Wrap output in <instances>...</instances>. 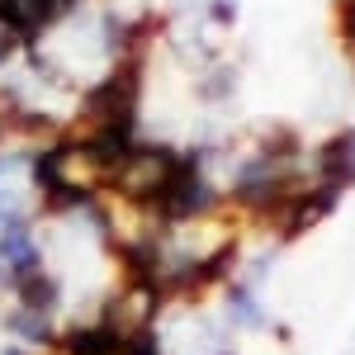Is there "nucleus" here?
I'll return each instance as SVG.
<instances>
[{
    "label": "nucleus",
    "instance_id": "1",
    "mask_svg": "<svg viewBox=\"0 0 355 355\" xmlns=\"http://www.w3.org/2000/svg\"><path fill=\"white\" fill-rule=\"evenodd\" d=\"M185 171V147H171V142H142L133 137L110 166V194L123 204H142V209H157L166 199V190L175 185V175Z\"/></svg>",
    "mask_w": 355,
    "mask_h": 355
},
{
    "label": "nucleus",
    "instance_id": "2",
    "mask_svg": "<svg viewBox=\"0 0 355 355\" xmlns=\"http://www.w3.org/2000/svg\"><path fill=\"white\" fill-rule=\"evenodd\" d=\"M162 313H166V289L147 275H123L110 294L100 299V322L114 331L119 346H133V341H147L157 336L162 327Z\"/></svg>",
    "mask_w": 355,
    "mask_h": 355
},
{
    "label": "nucleus",
    "instance_id": "3",
    "mask_svg": "<svg viewBox=\"0 0 355 355\" xmlns=\"http://www.w3.org/2000/svg\"><path fill=\"white\" fill-rule=\"evenodd\" d=\"M313 175L322 180V185H331V190H351L355 185V128H346V133L327 137L318 152H313Z\"/></svg>",
    "mask_w": 355,
    "mask_h": 355
},
{
    "label": "nucleus",
    "instance_id": "4",
    "mask_svg": "<svg viewBox=\"0 0 355 355\" xmlns=\"http://www.w3.org/2000/svg\"><path fill=\"white\" fill-rule=\"evenodd\" d=\"M0 266L15 275V279L43 266V242H38V232H33V223H28V218L5 223V227H0Z\"/></svg>",
    "mask_w": 355,
    "mask_h": 355
},
{
    "label": "nucleus",
    "instance_id": "5",
    "mask_svg": "<svg viewBox=\"0 0 355 355\" xmlns=\"http://www.w3.org/2000/svg\"><path fill=\"white\" fill-rule=\"evenodd\" d=\"M218 303H223V322L237 331H266L270 327V318H266V303L256 299V289L242 284V279H232V284H223L218 289Z\"/></svg>",
    "mask_w": 355,
    "mask_h": 355
},
{
    "label": "nucleus",
    "instance_id": "6",
    "mask_svg": "<svg viewBox=\"0 0 355 355\" xmlns=\"http://www.w3.org/2000/svg\"><path fill=\"white\" fill-rule=\"evenodd\" d=\"M62 355H114V351H123L119 341H114V331L100 322V318H90V322H71V327H62L57 331V341H53Z\"/></svg>",
    "mask_w": 355,
    "mask_h": 355
},
{
    "label": "nucleus",
    "instance_id": "7",
    "mask_svg": "<svg viewBox=\"0 0 355 355\" xmlns=\"http://www.w3.org/2000/svg\"><path fill=\"white\" fill-rule=\"evenodd\" d=\"M10 299L19 303V308H33V313H48V318H53L57 303H62V279H57L48 266H38V270H28V275L15 279Z\"/></svg>",
    "mask_w": 355,
    "mask_h": 355
},
{
    "label": "nucleus",
    "instance_id": "8",
    "mask_svg": "<svg viewBox=\"0 0 355 355\" xmlns=\"http://www.w3.org/2000/svg\"><path fill=\"white\" fill-rule=\"evenodd\" d=\"M5 327L15 331L19 341H28V346H53V341H57L53 318H48V313H33V308H19V303H10Z\"/></svg>",
    "mask_w": 355,
    "mask_h": 355
},
{
    "label": "nucleus",
    "instance_id": "9",
    "mask_svg": "<svg viewBox=\"0 0 355 355\" xmlns=\"http://www.w3.org/2000/svg\"><path fill=\"white\" fill-rule=\"evenodd\" d=\"M199 100L204 105H227L232 100V90H237V67L232 62H209L204 71H199Z\"/></svg>",
    "mask_w": 355,
    "mask_h": 355
},
{
    "label": "nucleus",
    "instance_id": "10",
    "mask_svg": "<svg viewBox=\"0 0 355 355\" xmlns=\"http://www.w3.org/2000/svg\"><path fill=\"white\" fill-rule=\"evenodd\" d=\"M336 19H341V38L351 43V53H355V0H341V15Z\"/></svg>",
    "mask_w": 355,
    "mask_h": 355
},
{
    "label": "nucleus",
    "instance_id": "11",
    "mask_svg": "<svg viewBox=\"0 0 355 355\" xmlns=\"http://www.w3.org/2000/svg\"><path fill=\"white\" fill-rule=\"evenodd\" d=\"M128 355H166L162 346H157V336H147V341H133V346H123Z\"/></svg>",
    "mask_w": 355,
    "mask_h": 355
},
{
    "label": "nucleus",
    "instance_id": "12",
    "mask_svg": "<svg viewBox=\"0 0 355 355\" xmlns=\"http://www.w3.org/2000/svg\"><path fill=\"white\" fill-rule=\"evenodd\" d=\"M218 355H232V351H218Z\"/></svg>",
    "mask_w": 355,
    "mask_h": 355
}]
</instances>
